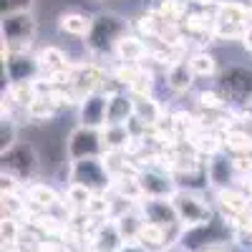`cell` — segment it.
<instances>
[{
  "label": "cell",
  "mask_w": 252,
  "mask_h": 252,
  "mask_svg": "<svg viewBox=\"0 0 252 252\" xmlns=\"http://www.w3.org/2000/svg\"><path fill=\"white\" fill-rule=\"evenodd\" d=\"M250 26H252V3H250Z\"/></svg>",
  "instance_id": "cell-46"
},
{
  "label": "cell",
  "mask_w": 252,
  "mask_h": 252,
  "mask_svg": "<svg viewBox=\"0 0 252 252\" xmlns=\"http://www.w3.org/2000/svg\"><path fill=\"white\" fill-rule=\"evenodd\" d=\"M242 48L247 51V53H252V26H247V31H245V35H242Z\"/></svg>",
  "instance_id": "cell-42"
},
{
  "label": "cell",
  "mask_w": 252,
  "mask_h": 252,
  "mask_svg": "<svg viewBox=\"0 0 252 252\" xmlns=\"http://www.w3.org/2000/svg\"><path fill=\"white\" fill-rule=\"evenodd\" d=\"M38 76H40V66H38L35 56H31V53H13L3 43V81H5V86H10V83L35 81Z\"/></svg>",
  "instance_id": "cell-10"
},
{
  "label": "cell",
  "mask_w": 252,
  "mask_h": 252,
  "mask_svg": "<svg viewBox=\"0 0 252 252\" xmlns=\"http://www.w3.org/2000/svg\"><path fill=\"white\" fill-rule=\"evenodd\" d=\"M0 187H3V194H18L23 182H20L18 177H13V174H8V172H3L0 174Z\"/></svg>",
  "instance_id": "cell-40"
},
{
  "label": "cell",
  "mask_w": 252,
  "mask_h": 252,
  "mask_svg": "<svg viewBox=\"0 0 252 252\" xmlns=\"http://www.w3.org/2000/svg\"><path fill=\"white\" fill-rule=\"evenodd\" d=\"M0 33H3V43L13 53H31L35 33H38V23H35L33 13L5 15L3 23H0Z\"/></svg>",
  "instance_id": "cell-5"
},
{
  "label": "cell",
  "mask_w": 252,
  "mask_h": 252,
  "mask_svg": "<svg viewBox=\"0 0 252 252\" xmlns=\"http://www.w3.org/2000/svg\"><path fill=\"white\" fill-rule=\"evenodd\" d=\"M5 98L13 103L15 109L20 111H28L33 106V101L38 98V91L33 86V81H26V83H10L8 91H5Z\"/></svg>",
  "instance_id": "cell-29"
},
{
  "label": "cell",
  "mask_w": 252,
  "mask_h": 252,
  "mask_svg": "<svg viewBox=\"0 0 252 252\" xmlns=\"http://www.w3.org/2000/svg\"><path fill=\"white\" fill-rule=\"evenodd\" d=\"M207 174H209V187L215 189H227V187H235L232 182L237 179V172H235V161L232 157H227V152L207 159Z\"/></svg>",
  "instance_id": "cell-15"
},
{
  "label": "cell",
  "mask_w": 252,
  "mask_h": 252,
  "mask_svg": "<svg viewBox=\"0 0 252 252\" xmlns=\"http://www.w3.org/2000/svg\"><path fill=\"white\" fill-rule=\"evenodd\" d=\"M18 144V121L13 116H3L0 119V149L8 152Z\"/></svg>",
  "instance_id": "cell-35"
},
{
  "label": "cell",
  "mask_w": 252,
  "mask_h": 252,
  "mask_svg": "<svg viewBox=\"0 0 252 252\" xmlns=\"http://www.w3.org/2000/svg\"><path fill=\"white\" fill-rule=\"evenodd\" d=\"M217 91L227 98L229 106H240L247 111L252 106V68L227 66L217 76Z\"/></svg>",
  "instance_id": "cell-4"
},
{
  "label": "cell",
  "mask_w": 252,
  "mask_h": 252,
  "mask_svg": "<svg viewBox=\"0 0 252 252\" xmlns=\"http://www.w3.org/2000/svg\"><path fill=\"white\" fill-rule=\"evenodd\" d=\"M197 106L202 109V114H215V111L229 109V103H227V98L215 89V91H199V94H197Z\"/></svg>",
  "instance_id": "cell-33"
},
{
  "label": "cell",
  "mask_w": 252,
  "mask_h": 252,
  "mask_svg": "<svg viewBox=\"0 0 252 252\" xmlns=\"http://www.w3.org/2000/svg\"><path fill=\"white\" fill-rule=\"evenodd\" d=\"M35 0H0V15H15V13H31Z\"/></svg>",
  "instance_id": "cell-37"
},
{
  "label": "cell",
  "mask_w": 252,
  "mask_h": 252,
  "mask_svg": "<svg viewBox=\"0 0 252 252\" xmlns=\"http://www.w3.org/2000/svg\"><path fill=\"white\" fill-rule=\"evenodd\" d=\"M139 209L144 215V222H149V224H157V227H164V229L182 227L172 199H144L139 204Z\"/></svg>",
  "instance_id": "cell-13"
},
{
  "label": "cell",
  "mask_w": 252,
  "mask_h": 252,
  "mask_svg": "<svg viewBox=\"0 0 252 252\" xmlns=\"http://www.w3.org/2000/svg\"><path fill=\"white\" fill-rule=\"evenodd\" d=\"M139 245L146 247L149 252H166L169 247H174V242H169V229L157 227V224H149V222H146L144 229H141Z\"/></svg>",
  "instance_id": "cell-27"
},
{
  "label": "cell",
  "mask_w": 252,
  "mask_h": 252,
  "mask_svg": "<svg viewBox=\"0 0 252 252\" xmlns=\"http://www.w3.org/2000/svg\"><path fill=\"white\" fill-rule=\"evenodd\" d=\"M109 68H103L98 61H89V63H76L73 68V81H71V91L76 94L78 103L96 94V91H106V81H109Z\"/></svg>",
  "instance_id": "cell-7"
},
{
  "label": "cell",
  "mask_w": 252,
  "mask_h": 252,
  "mask_svg": "<svg viewBox=\"0 0 252 252\" xmlns=\"http://www.w3.org/2000/svg\"><path fill=\"white\" fill-rule=\"evenodd\" d=\"M131 31V23L126 20L124 15L119 13H111V10H101L94 15V26H91V33L86 35V48L89 53L103 58V56H114L119 40L126 38Z\"/></svg>",
  "instance_id": "cell-1"
},
{
  "label": "cell",
  "mask_w": 252,
  "mask_h": 252,
  "mask_svg": "<svg viewBox=\"0 0 252 252\" xmlns=\"http://www.w3.org/2000/svg\"><path fill=\"white\" fill-rule=\"evenodd\" d=\"M215 18L220 23H232V26H250V5L237 3V0H222L215 8Z\"/></svg>",
  "instance_id": "cell-26"
},
{
  "label": "cell",
  "mask_w": 252,
  "mask_h": 252,
  "mask_svg": "<svg viewBox=\"0 0 252 252\" xmlns=\"http://www.w3.org/2000/svg\"><path fill=\"white\" fill-rule=\"evenodd\" d=\"M114 220H116V227H119L124 242H139V235H141V229H144V224H146L139 204L126 207L124 212H119Z\"/></svg>",
  "instance_id": "cell-22"
},
{
  "label": "cell",
  "mask_w": 252,
  "mask_h": 252,
  "mask_svg": "<svg viewBox=\"0 0 252 252\" xmlns=\"http://www.w3.org/2000/svg\"><path fill=\"white\" fill-rule=\"evenodd\" d=\"M166 252H187V247H182V245H179V247H169Z\"/></svg>",
  "instance_id": "cell-45"
},
{
  "label": "cell",
  "mask_w": 252,
  "mask_h": 252,
  "mask_svg": "<svg viewBox=\"0 0 252 252\" xmlns=\"http://www.w3.org/2000/svg\"><path fill=\"white\" fill-rule=\"evenodd\" d=\"M215 204L222 212V217L237 227L247 220V215H252V197L240 187H227V189H217L215 192Z\"/></svg>",
  "instance_id": "cell-9"
},
{
  "label": "cell",
  "mask_w": 252,
  "mask_h": 252,
  "mask_svg": "<svg viewBox=\"0 0 252 252\" xmlns=\"http://www.w3.org/2000/svg\"><path fill=\"white\" fill-rule=\"evenodd\" d=\"M109 94V124L111 126H129L136 114V103L129 91H106ZM106 124V126H109Z\"/></svg>",
  "instance_id": "cell-16"
},
{
  "label": "cell",
  "mask_w": 252,
  "mask_h": 252,
  "mask_svg": "<svg viewBox=\"0 0 252 252\" xmlns=\"http://www.w3.org/2000/svg\"><path fill=\"white\" fill-rule=\"evenodd\" d=\"M247 26H232V23H215V40H242Z\"/></svg>",
  "instance_id": "cell-36"
},
{
  "label": "cell",
  "mask_w": 252,
  "mask_h": 252,
  "mask_svg": "<svg viewBox=\"0 0 252 252\" xmlns=\"http://www.w3.org/2000/svg\"><path fill=\"white\" fill-rule=\"evenodd\" d=\"M101 139H103V149H106V154H119V152H126L129 141L134 139V131H131V126H111L109 124V126L101 129Z\"/></svg>",
  "instance_id": "cell-24"
},
{
  "label": "cell",
  "mask_w": 252,
  "mask_h": 252,
  "mask_svg": "<svg viewBox=\"0 0 252 252\" xmlns=\"http://www.w3.org/2000/svg\"><path fill=\"white\" fill-rule=\"evenodd\" d=\"M187 141L202 159H212V157L224 152V136L220 131H215V129H204V126L194 129L192 134L187 136Z\"/></svg>",
  "instance_id": "cell-17"
},
{
  "label": "cell",
  "mask_w": 252,
  "mask_h": 252,
  "mask_svg": "<svg viewBox=\"0 0 252 252\" xmlns=\"http://www.w3.org/2000/svg\"><path fill=\"white\" fill-rule=\"evenodd\" d=\"M91 26H94V15L78 13V10L63 13L58 18V31L66 35H76V38H86L91 33Z\"/></svg>",
  "instance_id": "cell-25"
},
{
  "label": "cell",
  "mask_w": 252,
  "mask_h": 252,
  "mask_svg": "<svg viewBox=\"0 0 252 252\" xmlns=\"http://www.w3.org/2000/svg\"><path fill=\"white\" fill-rule=\"evenodd\" d=\"M187 3H197L202 10H215V8L222 3V0H187Z\"/></svg>",
  "instance_id": "cell-41"
},
{
  "label": "cell",
  "mask_w": 252,
  "mask_h": 252,
  "mask_svg": "<svg viewBox=\"0 0 252 252\" xmlns=\"http://www.w3.org/2000/svg\"><path fill=\"white\" fill-rule=\"evenodd\" d=\"M139 182H141V189H144L146 199H169L179 189L174 177L169 174V169H164V166H149V169H141Z\"/></svg>",
  "instance_id": "cell-11"
},
{
  "label": "cell",
  "mask_w": 252,
  "mask_h": 252,
  "mask_svg": "<svg viewBox=\"0 0 252 252\" xmlns=\"http://www.w3.org/2000/svg\"><path fill=\"white\" fill-rule=\"evenodd\" d=\"M35 58H38V66H40V76H53V73H61V71L73 66V63L66 58V53H63L61 48H56V46L40 48Z\"/></svg>",
  "instance_id": "cell-23"
},
{
  "label": "cell",
  "mask_w": 252,
  "mask_h": 252,
  "mask_svg": "<svg viewBox=\"0 0 252 252\" xmlns=\"http://www.w3.org/2000/svg\"><path fill=\"white\" fill-rule=\"evenodd\" d=\"M68 184H81L94 194H111L114 174L106 166V161H103V157L81 159V161H71L68 166Z\"/></svg>",
  "instance_id": "cell-3"
},
{
  "label": "cell",
  "mask_w": 252,
  "mask_h": 252,
  "mask_svg": "<svg viewBox=\"0 0 252 252\" xmlns=\"http://www.w3.org/2000/svg\"><path fill=\"white\" fill-rule=\"evenodd\" d=\"M124 237L116 227V220H103L96 224V229L89 237V247L96 252H119L124 247Z\"/></svg>",
  "instance_id": "cell-14"
},
{
  "label": "cell",
  "mask_w": 252,
  "mask_h": 252,
  "mask_svg": "<svg viewBox=\"0 0 252 252\" xmlns=\"http://www.w3.org/2000/svg\"><path fill=\"white\" fill-rule=\"evenodd\" d=\"M129 91L134 98H141V96H154V71L146 66H139V71H136V76H134V81L129 83Z\"/></svg>",
  "instance_id": "cell-32"
},
{
  "label": "cell",
  "mask_w": 252,
  "mask_h": 252,
  "mask_svg": "<svg viewBox=\"0 0 252 252\" xmlns=\"http://www.w3.org/2000/svg\"><path fill=\"white\" fill-rule=\"evenodd\" d=\"M235 161V172L242 179H252V154H242V157H232Z\"/></svg>",
  "instance_id": "cell-39"
},
{
  "label": "cell",
  "mask_w": 252,
  "mask_h": 252,
  "mask_svg": "<svg viewBox=\"0 0 252 252\" xmlns=\"http://www.w3.org/2000/svg\"><path fill=\"white\" fill-rule=\"evenodd\" d=\"M26 199L33 212H53L56 207L63 204V197L46 182H33L26 187Z\"/></svg>",
  "instance_id": "cell-19"
},
{
  "label": "cell",
  "mask_w": 252,
  "mask_h": 252,
  "mask_svg": "<svg viewBox=\"0 0 252 252\" xmlns=\"http://www.w3.org/2000/svg\"><path fill=\"white\" fill-rule=\"evenodd\" d=\"M222 136H224V152H229L232 157L252 154V131H247L245 126H232Z\"/></svg>",
  "instance_id": "cell-28"
},
{
  "label": "cell",
  "mask_w": 252,
  "mask_h": 252,
  "mask_svg": "<svg viewBox=\"0 0 252 252\" xmlns=\"http://www.w3.org/2000/svg\"><path fill=\"white\" fill-rule=\"evenodd\" d=\"M66 154L68 161H81V159H98L106 154L103 149V139L98 129H89V126H76V129L68 134L66 141Z\"/></svg>",
  "instance_id": "cell-8"
},
{
  "label": "cell",
  "mask_w": 252,
  "mask_h": 252,
  "mask_svg": "<svg viewBox=\"0 0 252 252\" xmlns=\"http://www.w3.org/2000/svg\"><path fill=\"white\" fill-rule=\"evenodd\" d=\"M119 252H149V250H146V247H141L139 242H126Z\"/></svg>",
  "instance_id": "cell-43"
},
{
  "label": "cell",
  "mask_w": 252,
  "mask_h": 252,
  "mask_svg": "<svg viewBox=\"0 0 252 252\" xmlns=\"http://www.w3.org/2000/svg\"><path fill=\"white\" fill-rule=\"evenodd\" d=\"M56 114H58V109H56V103H53L48 96H38V98L33 101V106L26 111V116H28L31 121H51Z\"/></svg>",
  "instance_id": "cell-34"
},
{
  "label": "cell",
  "mask_w": 252,
  "mask_h": 252,
  "mask_svg": "<svg viewBox=\"0 0 252 252\" xmlns=\"http://www.w3.org/2000/svg\"><path fill=\"white\" fill-rule=\"evenodd\" d=\"M114 56H116L119 63H126V66H144L146 58L152 56V48L144 43V38L129 33L126 38L119 40V46H116Z\"/></svg>",
  "instance_id": "cell-18"
},
{
  "label": "cell",
  "mask_w": 252,
  "mask_h": 252,
  "mask_svg": "<svg viewBox=\"0 0 252 252\" xmlns=\"http://www.w3.org/2000/svg\"><path fill=\"white\" fill-rule=\"evenodd\" d=\"M232 242H235L237 247H242V250L252 252V232H250V229H247L245 224L232 227Z\"/></svg>",
  "instance_id": "cell-38"
},
{
  "label": "cell",
  "mask_w": 252,
  "mask_h": 252,
  "mask_svg": "<svg viewBox=\"0 0 252 252\" xmlns=\"http://www.w3.org/2000/svg\"><path fill=\"white\" fill-rule=\"evenodd\" d=\"M78 121L81 126L89 129H103L109 124V94L106 91H96L91 96H86L78 103Z\"/></svg>",
  "instance_id": "cell-12"
},
{
  "label": "cell",
  "mask_w": 252,
  "mask_h": 252,
  "mask_svg": "<svg viewBox=\"0 0 252 252\" xmlns=\"http://www.w3.org/2000/svg\"><path fill=\"white\" fill-rule=\"evenodd\" d=\"M242 224H245V227H247V229H250V232H252V215H247V220H245V222H242Z\"/></svg>",
  "instance_id": "cell-44"
},
{
  "label": "cell",
  "mask_w": 252,
  "mask_h": 252,
  "mask_svg": "<svg viewBox=\"0 0 252 252\" xmlns=\"http://www.w3.org/2000/svg\"><path fill=\"white\" fill-rule=\"evenodd\" d=\"M169 199H172L177 215H179L182 229H199V227H209L215 222V209L202 197V192H194V189H177Z\"/></svg>",
  "instance_id": "cell-2"
},
{
  "label": "cell",
  "mask_w": 252,
  "mask_h": 252,
  "mask_svg": "<svg viewBox=\"0 0 252 252\" xmlns=\"http://www.w3.org/2000/svg\"><path fill=\"white\" fill-rule=\"evenodd\" d=\"M0 161H3V172L18 177L26 187L33 184V179H35V174H38V166H40V159H38L35 146L28 144V141H18L13 149L3 152Z\"/></svg>",
  "instance_id": "cell-6"
},
{
  "label": "cell",
  "mask_w": 252,
  "mask_h": 252,
  "mask_svg": "<svg viewBox=\"0 0 252 252\" xmlns=\"http://www.w3.org/2000/svg\"><path fill=\"white\" fill-rule=\"evenodd\" d=\"M154 13L166 20V23H174V26H182V20L187 18L189 8H187V0H161V3L154 8Z\"/></svg>",
  "instance_id": "cell-31"
},
{
  "label": "cell",
  "mask_w": 252,
  "mask_h": 252,
  "mask_svg": "<svg viewBox=\"0 0 252 252\" xmlns=\"http://www.w3.org/2000/svg\"><path fill=\"white\" fill-rule=\"evenodd\" d=\"M215 10H189L182 20V31L189 38H209L215 40Z\"/></svg>",
  "instance_id": "cell-20"
},
{
  "label": "cell",
  "mask_w": 252,
  "mask_h": 252,
  "mask_svg": "<svg viewBox=\"0 0 252 252\" xmlns=\"http://www.w3.org/2000/svg\"><path fill=\"white\" fill-rule=\"evenodd\" d=\"M164 76H166V86H169V91L177 94V96L192 91L194 78H197L194 71H192V66H189V58H182V61L172 63V66L164 71Z\"/></svg>",
  "instance_id": "cell-21"
},
{
  "label": "cell",
  "mask_w": 252,
  "mask_h": 252,
  "mask_svg": "<svg viewBox=\"0 0 252 252\" xmlns=\"http://www.w3.org/2000/svg\"><path fill=\"white\" fill-rule=\"evenodd\" d=\"M202 252H222V250H202Z\"/></svg>",
  "instance_id": "cell-47"
},
{
  "label": "cell",
  "mask_w": 252,
  "mask_h": 252,
  "mask_svg": "<svg viewBox=\"0 0 252 252\" xmlns=\"http://www.w3.org/2000/svg\"><path fill=\"white\" fill-rule=\"evenodd\" d=\"M189 66H192V71H194L197 78H209V76L217 73V58L209 53V51L199 48L194 53H189Z\"/></svg>",
  "instance_id": "cell-30"
}]
</instances>
